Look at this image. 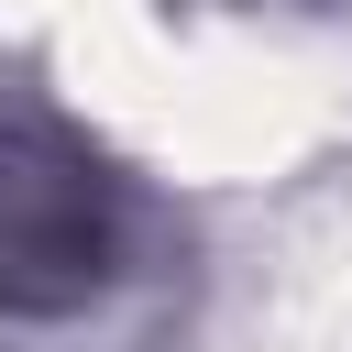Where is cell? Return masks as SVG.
Here are the masks:
<instances>
[{"mask_svg":"<svg viewBox=\"0 0 352 352\" xmlns=\"http://www.w3.org/2000/svg\"><path fill=\"white\" fill-rule=\"evenodd\" d=\"M99 242V187L77 165H44L33 143H0V297H22L33 264H55V286H88Z\"/></svg>","mask_w":352,"mask_h":352,"instance_id":"6da1fadb","label":"cell"}]
</instances>
